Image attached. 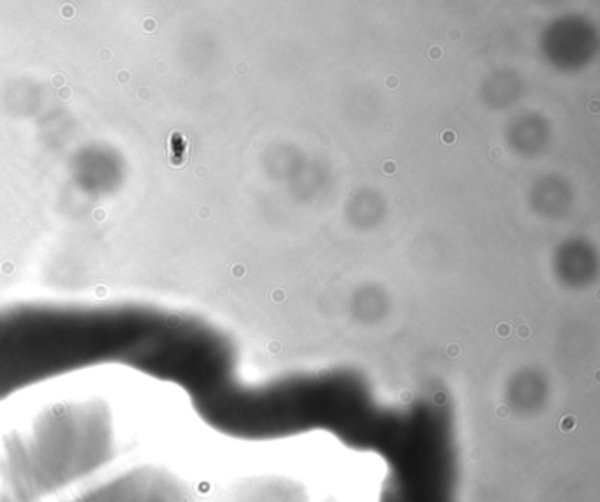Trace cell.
Instances as JSON below:
<instances>
[{"instance_id": "obj_1", "label": "cell", "mask_w": 600, "mask_h": 502, "mask_svg": "<svg viewBox=\"0 0 600 502\" xmlns=\"http://www.w3.org/2000/svg\"><path fill=\"white\" fill-rule=\"evenodd\" d=\"M233 342L183 313L146 305L0 309V401L55 376L120 363L179 385L191 402L226 380Z\"/></svg>"}]
</instances>
